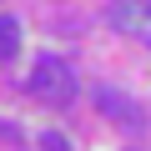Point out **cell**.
Returning <instances> with one entry per match:
<instances>
[{
    "label": "cell",
    "mask_w": 151,
    "mask_h": 151,
    "mask_svg": "<svg viewBox=\"0 0 151 151\" xmlns=\"http://www.w3.org/2000/svg\"><path fill=\"white\" fill-rule=\"evenodd\" d=\"M30 96L40 106H65L76 96V70L60 60V55H40L35 70H30Z\"/></svg>",
    "instance_id": "6da1fadb"
},
{
    "label": "cell",
    "mask_w": 151,
    "mask_h": 151,
    "mask_svg": "<svg viewBox=\"0 0 151 151\" xmlns=\"http://www.w3.org/2000/svg\"><path fill=\"white\" fill-rule=\"evenodd\" d=\"M96 106H101V111H106L116 126H126V131H141V126H146L141 106H136L126 91H116V86H101V91H96Z\"/></svg>",
    "instance_id": "7a4b0ae2"
},
{
    "label": "cell",
    "mask_w": 151,
    "mask_h": 151,
    "mask_svg": "<svg viewBox=\"0 0 151 151\" xmlns=\"http://www.w3.org/2000/svg\"><path fill=\"white\" fill-rule=\"evenodd\" d=\"M106 20L126 35H151V0H121L106 10Z\"/></svg>",
    "instance_id": "3957f363"
},
{
    "label": "cell",
    "mask_w": 151,
    "mask_h": 151,
    "mask_svg": "<svg viewBox=\"0 0 151 151\" xmlns=\"http://www.w3.org/2000/svg\"><path fill=\"white\" fill-rule=\"evenodd\" d=\"M20 40H25L20 20H15V15H0V60H10V55H20Z\"/></svg>",
    "instance_id": "277c9868"
},
{
    "label": "cell",
    "mask_w": 151,
    "mask_h": 151,
    "mask_svg": "<svg viewBox=\"0 0 151 151\" xmlns=\"http://www.w3.org/2000/svg\"><path fill=\"white\" fill-rule=\"evenodd\" d=\"M40 151H70V141H65L60 131H45V136H40Z\"/></svg>",
    "instance_id": "5b68a950"
}]
</instances>
